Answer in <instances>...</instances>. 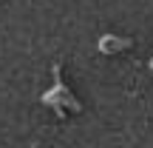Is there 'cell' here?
<instances>
[{
  "instance_id": "obj_2",
  "label": "cell",
  "mask_w": 153,
  "mask_h": 148,
  "mask_svg": "<svg viewBox=\"0 0 153 148\" xmlns=\"http://www.w3.org/2000/svg\"><path fill=\"white\" fill-rule=\"evenodd\" d=\"M122 46H131V40H111V37L99 40V49L102 51H114V49H122Z\"/></svg>"
},
{
  "instance_id": "obj_1",
  "label": "cell",
  "mask_w": 153,
  "mask_h": 148,
  "mask_svg": "<svg viewBox=\"0 0 153 148\" xmlns=\"http://www.w3.org/2000/svg\"><path fill=\"white\" fill-rule=\"evenodd\" d=\"M54 77H57V83H54V91H48V94H43V103H54V108H60V105H65V108H71V111H79V103L68 94V88H65V83H60V66L54 68Z\"/></svg>"
}]
</instances>
